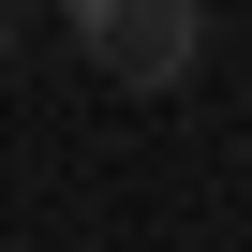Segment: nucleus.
Wrapping results in <instances>:
<instances>
[{
	"label": "nucleus",
	"instance_id": "1",
	"mask_svg": "<svg viewBox=\"0 0 252 252\" xmlns=\"http://www.w3.org/2000/svg\"><path fill=\"white\" fill-rule=\"evenodd\" d=\"M60 30L104 89H178L208 60V0H60Z\"/></svg>",
	"mask_w": 252,
	"mask_h": 252
},
{
	"label": "nucleus",
	"instance_id": "2",
	"mask_svg": "<svg viewBox=\"0 0 252 252\" xmlns=\"http://www.w3.org/2000/svg\"><path fill=\"white\" fill-rule=\"evenodd\" d=\"M0 89H15V0H0Z\"/></svg>",
	"mask_w": 252,
	"mask_h": 252
},
{
	"label": "nucleus",
	"instance_id": "3",
	"mask_svg": "<svg viewBox=\"0 0 252 252\" xmlns=\"http://www.w3.org/2000/svg\"><path fill=\"white\" fill-rule=\"evenodd\" d=\"M0 252H15V237H0Z\"/></svg>",
	"mask_w": 252,
	"mask_h": 252
}]
</instances>
